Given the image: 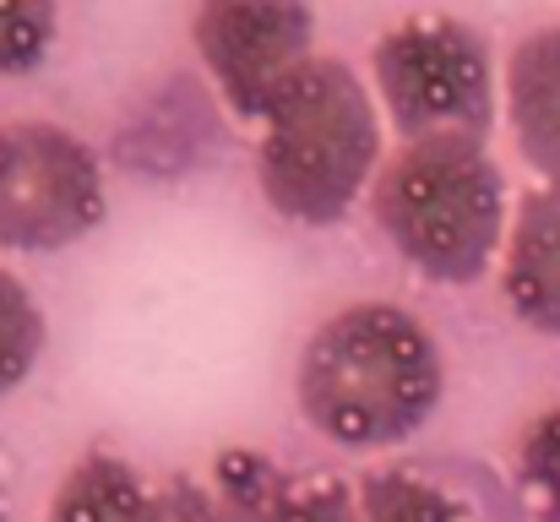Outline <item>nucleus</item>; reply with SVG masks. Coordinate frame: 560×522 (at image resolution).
<instances>
[{"mask_svg":"<svg viewBox=\"0 0 560 522\" xmlns=\"http://www.w3.org/2000/svg\"><path fill=\"white\" fill-rule=\"evenodd\" d=\"M441 392L446 364L435 333L392 300L332 311L305 338L294 370L305 425L343 452L402 446L413 430H424Z\"/></svg>","mask_w":560,"mask_h":522,"instance_id":"f257e3e1","label":"nucleus"},{"mask_svg":"<svg viewBox=\"0 0 560 522\" xmlns=\"http://www.w3.org/2000/svg\"><path fill=\"white\" fill-rule=\"evenodd\" d=\"M381 120L386 115L360 71L338 55H316L256 131L261 201L300 229L343 223L386 164Z\"/></svg>","mask_w":560,"mask_h":522,"instance_id":"f03ea898","label":"nucleus"},{"mask_svg":"<svg viewBox=\"0 0 560 522\" xmlns=\"http://www.w3.org/2000/svg\"><path fill=\"white\" fill-rule=\"evenodd\" d=\"M371 218L424 283H479L506 251L512 196L490 142H402L371 185Z\"/></svg>","mask_w":560,"mask_h":522,"instance_id":"7ed1b4c3","label":"nucleus"},{"mask_svg":"<svg viewBox=\"0 0 560 522\" xmlns=\"http://www.w3.org/2000/svg\"><path fill=\"white\" fill-rule=\"evenodd\" d=\"M371 93L402 142H490L501 88L479 27L446 11L392 22L371 49Z\"/></svg>","mask_w":560,"mask_h":522,"instance_id":"20e7f679","label":"nucleus"},{"mask_svg":"<svg viewBox=\"0 0 560 522\" xmlns=\"http://www.w3.org/2000/svg\"><path fill=\"white\" fill-rule=\"evenodd\" d=\"M109 212L98 153L55 120L0 126V251H66Z\"/></svg>","mask_w":560,"mask_h":522,"instance_id":"39448f33","label":"nucleus"},{"mask_svg":"<svg viewBox=\"0 0 560 522\" xmlns=\"http://www.w3.org/2000/svg\"><path fill=\"white\" fill-rule=\"evenodd\" d=\"M190 44L240 120H267L283 88L316 60V16L289 0H207L190 16Z\"/></svg>","mask_w":560,"mask_h":522,"instance_id":"423d86ee","label":"nucleus"},{"mask_svg":"<svg viewBox=\"0 0 560 522\" xmlns=\"http://www.w3.org/2000/svg\"><path fill=\"white\" fill-rule=\"evenodd\" d=\"M212 496L229 522H360V490L349 479L289 468L250 446L212 457Z\"/></svg>","mask_w":560,"mask_h":522,"instance_id":"0eeeda50","label":"nucleus"},{"mask_svg":"<svg viewBox=\"0 0 560 522\" xmlns=\"http://www.w3.org/2000/svg\"><path fill=\"white\" fill-rule=\"evenodd\" d=\"M501 300L534 333L560 338V185H534L512 207L501 251Z\"/></svg>","mask_w":560,"mask_h":522,"instance_id":"6e6552de","label":"nucleus"},{"mask_svg":"<svg viewBox=\"0 0 560 522\" xmlns=\"http://www.w3.org/2000/svg\"><path fill=\"white\" fill-rule=\"evenodd\" d=\"M501 93L523 164H534L550 185H560V22L534 27L512 44Z\"/></svg>","mask_w":560,"mask_h":522,"instance_id":"1a4fd4ad","label":"nucleus"},{"mask_svg":"<svg viewBox=\"0 0 560 522\" xmlns=\"http://www.w3.org/2000/svg\"><path fill=\"white\" fill-rule=\"evenodd\" d=\"M44 522H175V518H170V496L153 490L126 457L88 452L55 485Z\"/></svg>","mask_w":560,"mask_h":522,"instance_id":"9d476101","label":"nucleus"},{"mask_svg":"<svg viewBox=\"0 0 560 522\" xmlns=\"http://www.w3.org/2000/svg\"><path fill=\"white\" fill-rule=\"evenodd\" d=\"M360 522H474V512L424 474L375 468L360 479Z\"/></svg>","mask_w":560,"mask_h":522,"instance_id":"9b49d317","label":"nucleus"},{"mask_svg":"<svg viewBox=\"0 0 560 522\" xmlns=\"http://www.w3.org/2000/svg\"><path fill=\"white\" fill-rule=\"evenodd\" d=\"M512 474L534 522H560V403L528 419V430L517 436Z\"/></svg>","mask_w":560,"mask_h":522,"instance_id":"f8f14e48","label":"nucleus"},{"mask_svg":"<svg viewBox=\"0 0 560 522\" xmlns=\"http://www.w3.org/2000/svg\"><path fill=\"white\" fill-rule=\"evenodd\" d=\"M38 353H44V311L33 289L11 267H0V397H11L33 375Z\"/></svg>","mask_w":560,"mask_h":522,"instance_id":"ddd939ff","label":"nucleus"},{"mask_svg":"<svg viewBox=\"0 0 560 522\" xmlns=\"http://www.w3.org/2000/svg\"><path fill=\"white\" fill-rule=\"evenodd\" d=\"M60 16L44 0H0V77H22L33 66H44V55L55 49Z\"/></svg>","mask_w":560,"mask_h":522,"instance_id":"4468645a","label":"nucleus"},{"mask_svg":"<svg viewBox=\"0 0 560 522\" xmlns=\"http://www.w3.org/2000/svg\"><path fill=\"white\" fill-rule=\"evenodd\" d=\"M164 496H170V518L175 522H229L223 518V507H218V496L207 490V485H196V479H170L164 485Z\"/></svg>","mask_w":560,"mask_h":522,"instance_id":"2eb2a0df","label":"nucleus"},{"mask_svg":"<svg viewBox=\"0 0 560 522\" xmlns=\"http://www.w3.org/2000/svg\"><path fill=\"white\" fill-rule=\"evenodd\" d=\"M0 522H11V512H5V479H0Z\"/></svg>","mask_w":560,"mask_h":522,"instance_id":"dca6fc26","label":"nucleus"}]
</instances>
